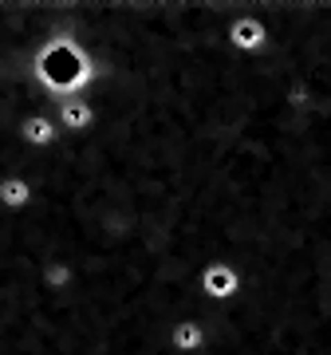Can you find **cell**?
<instances>
[{"label":"cell","mask_w":331,"mask_h":355,"mask_svg":"<svg viewBox=\"0 0 331 355\" xmlns=\"http://www.w3.org/2000/svg\"><path fill=\"white\" fill-rule=\"evenodd\" d=\"M64 123H67L71 130H83V127L91 123V111H87V107H75V103H67V107H64Z\"/></svg>","instance_id":"3"},{"label":"cell","mask_w":331,"mask_h":355,"mask_svg":"<svg viewBox=\"0 0 331 355\" xmlns=\"http://www.w3.org/2000/svg\"><path fill=\"white\" fill-rule=\"evenodd\" d=\"M24 139L32 142V146H48V142L55 139V130H51L48 119H28L24 123Z\"/></svg>","instance_id":"2"},{"label":"cell","mask_w":331,"mask_h":355,"mask_svg":"<svg viewBox=\"0 0 331 355\" xmlns=\"http://www.w3.org/2000/svg\"><path fill=\"white\" fill-rule=\"evenodd\" d=\"M0 202L8 205V209H20V205L32 202V190H28V182L20 178H8V182H0Z\"/></svg>","instance_id":"1"}]
</instances>
